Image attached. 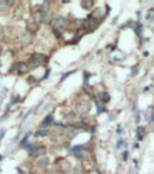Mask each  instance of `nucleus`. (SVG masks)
Here are the masks:
<instances>
[{
	"instance_id": "13",
	"label": "nucleus",
	"mask_w": 154,
	"mask_h": 174,
	"mask_svg": "<svg viewBox=\"0 0 154 174\" xmlns=\"http://www.w3.org/2000/svg\"><path fill=\"white\" fill-rule=\"evenodd\" d=\"M37 27H39V24H37L36 22H33V20H31V22L27 23V26H26V29H27L26 31H29L30 34H33V33H36V31H37Z\"/></svg>"
},
{
	"instance_id": "5",
	"label": "nucleus",
	"mask_w": 154,
	"mask_h": 174,
	"mask_svg": "<svg viewBox=\"0 0 154 174\" xmlns=\"http://www.w3.org/2000/svg\"><path fill=\"white\" fill-rule=\"evenodd\" d=\"M66 17H63V16H56L54 20H53V29H56V30H62L63 27L66 26Z\"/></svg>"
},
{
	"instance_id": "19",
	"label": "nucleus",
	"mask_w": 154,
	"mask_h": 174,
	"mask_svg": "<svg viewBox=\"0 0 154 174\" xmlns=\"http://www.w3.org/2000/svg\"><path fill=\"white\" fill-rule=\"evenodd\" d=\"M137 137H139V140H141L143 137H144V127L137 128Z\"/></svg>"
},
{
	"instance_id": "8",
	"label": "nucleus",
	"mask_w": 154,
	"mask_h": 174,
	"mask_svg": "<svg viewBox=\"0 0 154 174\" xmlns=\"http://www.w3.org/2000/svg\"><path fill=\"white\" fill-rule=\"evenodd\" d=\"M37 167L39 168H41V170H46L47 167H49V164H50V160H49V157L47 155H41V157H39L37 159Z\"/></svg>"
},
{
	"instance_id": "25",
	"label": "nucleus",
	"mask_w": 154,
	"mask_h": 174,
	"mask_svg": "<svg viewBox=\"0 0 154 174\" xmlns=\"http://www.w3.org/2000/svg\"><path fill=\"white\" fill-rule=\"evenodd\" d=\"M0 53H2V47H0Z\"/></svg>"
},
{
	"instance_id": "16",
	"label": "nucleus",
	"mask_w": 154,
	"mask_h": 174,
	"mask_svg": "<svg viewBox=\"0 0 154 174\" xmlns=\"http://www.w3.org/2000/svg\"><path fill=\"white\" fill-rule=\"evenodd\" d=\"M49 134V130L47 128H39V130L34 133V136L36 137H44V136H47Z\"/></svg>"
},
{
	"instance_id": "9",
	"label": "nucleus",
	"mask_w": 154,
	"mask_h": 174,
	"mask_svg": "<svg viewBox=\"0 0 154 174\" xmlns=\"http://www.w3.org/2000/svg\"><path fill=\"white\" fill-rule=\"evenodd\" d=\"M14 68H16V72H17V74H26L29 72V64L23 62H19V63H16Z\"/></svg>"
},
{
	"instance_id": "15",
	"label": "nucleus",
	"mask_w": 154,
	"mask_h": 174,
	"mask_svg": "<svg viewBox=\"0 0 154 174\" xmlns=\"http://www.w3.org/2000/svg\"><path fill=\"white\" fill-rule=\"evenodd\" d=\"M49 9H50V2H43V3L39 6V10H40L43 14H46V13L49 12Z\"/></svg>"
},
{
	"instance_id": "3",
	"label": "nucleus",
	"mask_w": 154,
	"mask_h": 174,
	"mask_svg": "<svg viewBox=\"0 0 154 174\" xmlns=\"http://www.w3.org/2000/svg\"><path fill=\"white\" fill-rule=\"evenodd\" d=\"M26 149L29 150V153H30V155H34V157H41V155H44V153H46V149H44L43 146H27Z\"/></svg>"
},
{
	"instance_id": "20",
	"label": "nucleus",
	"mask_w": 154,
	"mask_h": 174,
	"mask_svg": "<svg viewBox=\"0 0 154 174\" xmlns=\"http://www.w3.org/2000/svg\"><path fill=\"white\" fill-rule=\"evenodd\" d=\"M100 100H102L103 103H107L108 100H110V96H108L107 93H102L100 94Z\"/></svg>"
},
{
	"instance_id": "18",
	"label": "nucleus",
	"mask_w": 154,
	"mask_h": 174,
	"mask_svg": "<svg viewBox=\"0 0 154 174\" xmlns=\"http://www.w3.org/2000/svg\"><path fill=\"white\" fill-rule=\"evenodd\" d=\"M53 20H54V17H53L52 13H46L44 14V20H43L44 23H53Z\"/></svg>"
},
{
	"instance_id": "23",
	"label": "nucleus",
	"mask_w": 154,
	"mask_h": 174,
	"mask_svg": "<svg viewBox=\"0 0 154 174\" xmlns=\"http://www.w3.org/2000/svg\"><path fill=\"white\" fill-rule=\"evenodd\" d=\"M3 37H4V31H3V29L0 27V40H2Z\"/></svg>"
},
{
	"instance_id": "4",
	"label": "nucleus",
	"mask_w": 154,
	"mask_h": 174,
	"mask_svg": "<svg viewBox=\"0 0 154 174\" xmlns=\"http://www.w3.org/2000/svg\"><path fill=\"white\" fill-rule=\"evenodd\" d=\"M47 57L44 56L43 53H33L30 56V59H29V64H33V66H40L43 62H46Z\"/></svg>"
},
{
	"instance_id": "2",
	"label": "nucleus",
	"mask_w": 154,
	"mask_h": 174,
	"mask_svg": "<svg viewBox=\"0 0 154 174\" xmlns=\"http://www.w3.org/2000/svg\"><path fill=\"white\" fill-rule=\"evenodd\" d=\"M76 111L77 114H87V113L90 111V101H87V100H80V101H77L76 104Z\"/></svg>"
},
{
	"instance_id": "11",
	"label": "nucleus",
	"mask_w": 154,
	"mask_h": 174,
	"mask_svg": "<svg viewBox=\"0 0 154 174\" xmlns=\"http://www.w3.org/2000/svg\"><path fill=\"white\" fill-rule=\"evenodd\" d=\"M97 24H99V22L94 19H91V17H89L87 20H84V29H87V30L93 31L96 27H97Z\"/></svg>"
},
{
	"instance_id": "1",
	"label": "nucleus",
	"mask_w": 154,
	"mask_h": 174,
	"mask_svg": "<svg viewBox=\"0 0 154 174\" xmlns=\"http://www.w3.org/2000/svg\"><path fill=\"white\" fill-rule=\"evenodd\" d=\"M56 168L62 174H66V173H69V171H71V163L66 159H59L56 161Z\"/></svg>"
},
{
	"instance_id": "7",
	"label": "nucleus",
	"mask_w": 154,
	"mask_h": 174,
	"mask_svg": "<svg viewBox=\"0 0 154 174\" xmlns=\"http://www.w3.org/2000/svg\"><path fill=\"white\" fill-rule=\"evenodd\" d=\"M71 151H73V154L76 155L77 159H84V157H86V154H87V151H86V146H77V147H74L73 150H71Z\"/></svg>"
},
{
	"instance_id": "17",
	"label": "nucleus",
	"mask_w": 154,
	"mask_h": 174,
	"mask_svg": "<svg viewBox=\"0 0 154 174\" xmlns=\"http://www.w3.org/2000/svg\"><path fill=\"white\" fill-rule=\"evenodd\" d=\"M93 4H94V2H91V0H83V2H81V7H83V9H91L93 7Z\"/></svg>"
},
{
	"instance_id": "24",
	"label": "nucleus",
	"mask_w": 154,
	"mask_h": 174,
	"mask_svg": "<svg viewBox=\"0 0 154 174\" xmlns=\"http://www.w3.org/2000/svg\"><path fill=\"white\" fill-rule=\"evenodd\" d=\"M44 174H54V173H44Z\"/></svg>"
},
{
	"instance_id": "6",
	"label": "nucleus",
	"mask_w": 154,
	"mask_h": 174,
	"mask_svg": "<svg viewBox=\"0 0 154 174\" xmlns=\"http://www.w3.org/2000/svg\"><path fill=\"white\" fill-rule=\"evenodd\" d=\"M19 41H20V44H23V46H27V44H30L31 41H33V34H30L29 31H23V33L19 36Z\"/></svg>"
},
{
	"instance_id": "12",
	"label": "nucleus",
	"mask_w": 154,
	"mask_h": 174,
	"mask_svg": "<svg viewBox=\"0 0 154 174\" xmlns=\"http://www.w3.org/2000/svg\"><path fill=\"white\" fill-rule=\"evenodd\" d=\"M33 17H34V19H33V22H36L37 24H39L40 22H43V20H44V14H43V13H41L39 9H37L36 12L33 13Z\"/></svg>"
},
{
	"instance_id": "21",
	"label": "nucleus",
	"mask_w": 154,
	"mask_h": 174,
	"mask_svg": "<svg viewBox=\"0 0 154 174\" xmlns=\"http://www.w3.org/2000/svg\"><path fill=\"white\" fill-rule=\"evenodd\" d=\"M84 173V168L81 167V166H77V167H74V174H83Z\"/></svg>"
},
{
	"instance_id": "14",
	"label": "nucleus",
	"mask_w": 154,
	"mask_h": 174,
	"mask_svg": "<svg viewBox=\"0 0 154 174\" xmlns=\"http://www.w3.org/2000/svg\"><path fill=\"white\" fill-rule=\"evenodd\" d=\"M50 124H53V114H49L44 118V121L41 123V128H47Z\"/></svg>"
},
{
	"instance_id": "22",
	"label": "nucleus",
	"mask_w": 154,
	"mask_h": 174,
	"mask_svg": "<svg viewBox=\"0 0 154 174\" xmlns=\"http://www.w3.org/2000/svg\"><path fill=\"white\" fill-rule=\"evenodd\" d=\"M71 73H73V72H67V73H66V74H64V76H63V77H62V80H60V81H63V80H64L66 77H69V76H70Z\"/></svg>"
},
{
	"instance_id": "10",
	"label": "nucleus",
	"mask_w": 154,
	"mask_h": 174,
	"mask_svg": "<svg viewBox=\"0 0 154 174\" xmlns=\"http://www.w3.org/2000/svg\"><path fill=\"white\" fill-rule=\"evenodd\" d=\"M63 123H64L66 126H74L77 123L76 114H74V113H67V114H64V117H63Z\"/></svg>"
}]
</instances>
